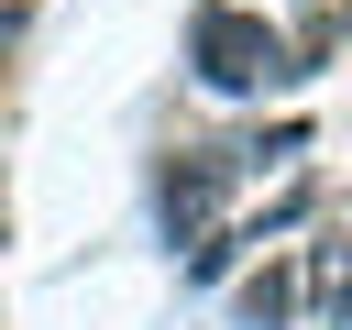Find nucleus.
<instances>
[{"instance_id": "nucleus-3", "label": "nucleus", "mask_w": 352, "mask_h": 330, "mask_svg": "<svg viewBox=\"0 0 352 330\" xmlns=\"http://www.w3.org/2000/svg\"><path fill=\"white\" fill-rule=\"evenodd\" d=\"M308 319V264L297 253H264L231 275V330H297Z\"/></svg>"}, {"instance_id": "nucleus-8", "label": "nucleus", "mask_w": 352, "mask_h": 330, "mask_svg": "<svg viewBox=\"0 0 352 330\" xmlns=\"http://www.w3.org/2000/svg\"><path fill=\"white\" fill-rule=\"evenodd\" d=\"M253 11H264V0H253Z\"/></svg>"}, {"instance_id": "nucleus-6", "label": "nucleus", "mask_w": 352, "mask_h": 330, "mask_svg": "<svg viewBox=\"0 0 352 330\" xmlns=\"http://www.w3.org/2000/svg\"><path fill=\"white\" fill-rule=\"evenodd\" d=\"M33 33V0H0V66H11V44Z\"/></svg>"}, {"instance_id": "nucleus-2", "label": "nucleus", "mask_w": 352, "mask_h": 330, "mask_svg": "<svg viewBox=\"0 0 352 330\" xmlns=\"http://www.w3.org/2000/svg\"><path fill=\"white\" fill-rule=\"evenodd\" d=\"M231 143H176V154H154V231L165 242H209V231H231Z\"/></svg>"}, {"instance_id": "nucleus-7", "label": "nucleus", "mask_w": 352, "mask_h": 330, "mask_svg": "<svg viewBox=\"0 0 352 330\" xmlns=\"http://www.w3.org/2000/svg\"><path fill=\"white\" fill-rule=\"evenodd\" d=\"M330 11H341V44H352V0H330Z\"/></svg>"}, {"instance_id": "nucleus-1", "label": "nucleus", "mask_w": 352, "mask_h": 330, "mask_svg": "<svg viewBox=\"0 0 352 330\" xmlns=\"http://www.w3.org/2000/svg\"><path fill=\"white\" fill-rule=\"evenodd\" d=\"M176 55H187V77H198L209 99H275V88H297V44H286V22L253 11V0H187Z\"/></svg>"}, {"instance_id": "nucleus-5", "label": "nucleus", "mask_w": 352, "mask_h": 330, "mask_svg": "<svg viewBox=\"0 0 352 330\" xmlns=\"http://www.w3.org/2000/svg\"><path fill=\"white\" fill-rule=\"evenodd\" d=\"M242 253H253L242 231H209V242H187V286H231V275H242Z\"/></svg>"}, {"instance_id": "nucleus-4", "label": "nucleus", "mask_w": 352, "mask_h": 330, "mask_svg": "<svg viewBox=\"0 0 352 330\" xmlns=\"http://www.w3.org/2000/svg\"><path fill=\"white\" fill-rule=\"evenodd\" d=\"M308 154V121H275V132H242L231 143V176H275V165H297Z\"/></svg>"}]
</instances>
